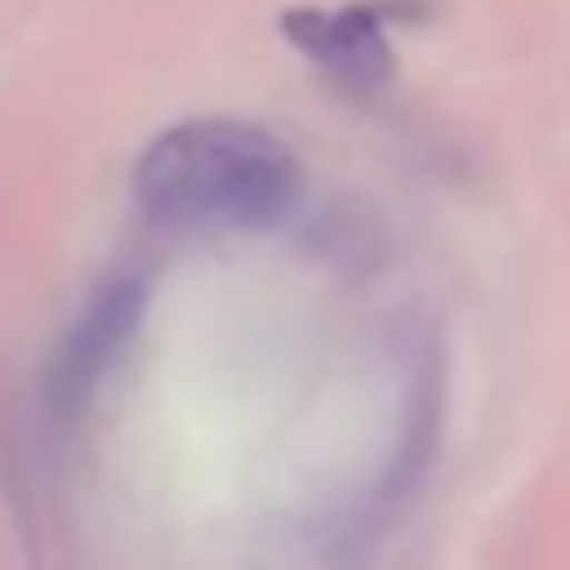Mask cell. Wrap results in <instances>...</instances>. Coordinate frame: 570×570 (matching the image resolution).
Segmentation results:
<instances>
[{
  "label": "cell",
  "instance_id": "3",
  "mask_svg": "<svg viewBox=\"0 0 570 570\" xmlns=\"http://www.w3.org/2000/svg\"><path fill=\"white\" fill-rule=\"evenodd\" d=\"M140 321H146V285L140 281H110L106 291L90 295V305L76 315V325L60 335L46 371V405L60 421L80 415L96 401L106 375L116 371L126 345L136 341Z\"/></svg>",
  "mask_w": 570,
  "mask_h": 570
},
{
  "label": "cell",
  "instance_id": "2",
  "mask_svg": "<svg viewBox=\"0 0 570 570\" xmlns=\"http://www.w3.org/2000/svg\"><path fill=\"white\" fill-rule=\"evenodd\" d=\"M411 0H355V6H301L281 16V36L315 70L355 96H375L395 80L391 26L411 20Z\"/></svg>",
  "mask_w": 570,
  "mask_h": 570
},
{
  "label": "cell",
  "instance_id": "1",
  "mask_svg": "<svg viewBox=\"0 0 570 570\" xmlns=\"http://www.w3.org/2000/svg\"><path fill=\"white\" fill-rule=\"evenodd\" d=\"M295 196L301 160L250 120H180L136 160V200L160 226H271Z\"/></svg>",
  "mask_w": 570,
  "mask_h": 570
}]
</instances>
